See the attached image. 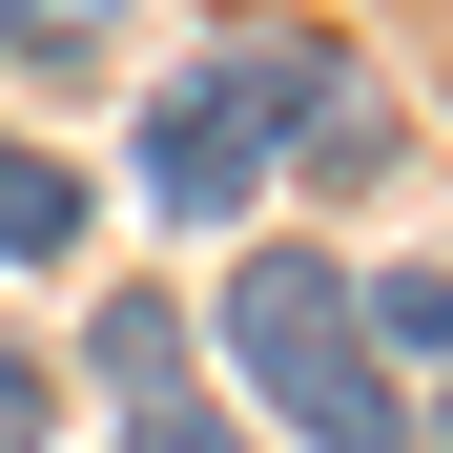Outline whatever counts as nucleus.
I'll return each instance as SVG.
<instances>
[{
	"mask_svg": "<svg viewBox=\"0 0 453 453\" xmlns=\"http://www.w3.org/2000/svg\"><path fill=\"white\" fill-rule=\"evenodd\" d=\"M288 144H310V165H371V104H350V62H330V42H206L186 83L144 104V186L206 226V206H248Z\"/></svg>",
	"mask_w": 453,
	"mask_h": 453,
	"instance_id": "1",
	"label": "nucleus"
},
{
	"mask_svg": "<svg viewBox=\"0 0 453 453\" xmlns=\"http://www.w3.org/2000/svg\"><path fill=\"white\" fill-rule=\"evenodd\" d=\"M226 350H248V392L310 433V453H392L412 433L392 412V350H371V310H350L330 248H248V268H226Z\"/></svg>",
	"mask_w": 453,
	"mask_h": 453,
	"instance_id": "2",
	"label": "nucleus"
},
{
	"mask_svg": "<svg viewBox=\"0 0 453 453\" xmlns=\"http://www.w3.org/2000/svg\"><path fill=\"white\" fill-rule=\"evenodd\" d=\"M104 392H124V453H248V433H206V392H186V310L165 288H104Z\"/></svg>",
	"mask_w": 453,
	"mask_h": 453,
	"instance_id": "3",
	"label": "nucleus"
},
{
	"mask_svg": "<svg viewBox=\"0 0 453 453\" xmlns=\"http://www.w3.org/2000/svg\"><path fill=\"white\" fill-rule=\"evenodd\" d=\"M83 248V165L62 144H0V268H62Z\"/></svg>",
	"mask_w": 453,
	"mask_h": 453,
	"instance_id": "4",
	"label": "nucleus"
},
{
	"mask_svg": "<svg viewBox=\"0 0 453 453\" xmlns=\"http://www.w3.org/2000/svg\"><path fill=\"white\" fill-rule=\"evenodd\" d=\"M350 310H371V350H453V268H371Z\"/></svg>",
	"mask_w": 453,
	"mask_h": 453,
	"instance_id": "5",
	"label": "nucleus"
},
{
	"mask_svg": "<svg viewBox=\"0 0 453 453\" xmlns=\"http://www.w3.org/2000/svg\"><path fill=\"white\" fill-rule=\"evenodd\" d=\"M0 42H21V62H83V42H104V0H0Z\"/></svg>",
	"mask_w": 453,
	"mask_h": 453,
	"instance_id": "6",
	"label": "nucleus"
},
{
	"mask_svg": "<svg viewBox=\"0 0 453 453\" xmlns=\"http://www.w3.org/2000/svg\"><path fill=\"white\" fill-rule=\"evenodd\" d=\"M42 433H62V392H42V350H21V330H0V453H42Z\"/></svg>",
	"mask_w": 453,
	"mask_h": 453,
	"instance_id": "7",
	"label": "nucleus"
}]
</instances>
